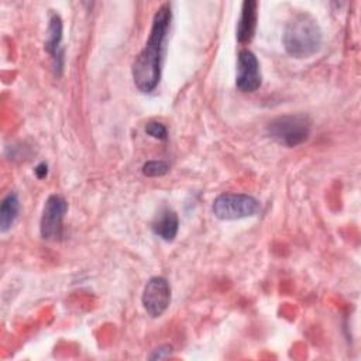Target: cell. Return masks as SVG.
<instances>
[{
  "label": "cell",
  "mask_w": 361,
  "mask_h": 361,
  "mask_svg": "<svg viewBox=\"0 0 361 361\" xmlns=\"http://www.w3.org/2000/svg\"><path fill=\"white\" fill-rule=\"evenodd\" d=\"M258 3L254 0H245L241 4V14L237 23L235 37L238 44L245 45L252 41L255 30H257V20H258V11H257Z\"/></svg>",
  "instance_id": "cell-9"
},
{
  "label": "cell",
  "mask_w": 361,
  "mask_h": 361,
  "mask_svg": "<svg viewBox=\"0 0 361 361\" xmlns=\"http://www.w3.org/2000/svg\"><path fill=\"white\" fill-rule=\"evenodd\" d=\"M282 44L293 58L303 59L317 54L323 44V32L313 16L306 11L296 13L285 25Z\"/></svg>",
  "instance_id": "cell-2"
},
{
  "label": "cell",
  "mask_w": 361,
  "mask_h": 361,
  "mask_svg": "<svg viewBox=\"0 0 361 361\" xmlns=\"http://www.w3.org/2000/svg\"><path fill=\"white\" fill-rule=\"evenodd\" d=\"M169 355H172V347L165 344V345H159L158 348H155L152 351V354L149 355V358L151 360H159V358H166Z\"/></svg>",
  "instance_id": "cell-14"
},
{
  "label": "cell",
  "mask_w": 361,
  "mask_h": 361,
  "mask_svg": "<svg viewBox=\"0 0 361 361\" xmlns=\"http://www.w3.org/2000/svg\"><path fill=\"white\" fill-rule=\"evenodd\" d=\"M68 210V202L61 195H51L45 200L41 220L39 233L44 240L58 241L63 233V217Z\"/></svg>",
  "instance_id": "cell-5"
},
{
  "label": "cell",
  "mask_w": 361,
  "mask_h": 361,
  "mask_svg": "<svg viewBox=\"0 0 361 361\" xmlns=\"http://www.w3.org/2000/svg\"><path fill=\"white\" fill-rule=\"evenodd\" d=\"M259 63L255 54L250 49H241L237 59L235 87L244 93H252L261 86Z\"/></svg>",
  "instance_id": "cell-7"
},
{
  "label": "cell",
  "mask_w": 361,
  "mask_h": 361,
  "mask_svg": "<svg viewBox=\"0 0 361 361\" xmlns=\"http://www.w3.org/2000/svg\"><path fill=\"white\" fill-rule=\"evenodd\" d=\"M34 172H35V175H37L38 179H42V178H45V176L48 175V165H47L45 162H41V164H38V165L35 166Z\"/></svg>",
  "instance_id": "cell-15"
},
{
  "label": "cell",
  "mask_w": 361,
  "mask_h": 361,
  "mask_svg": "<svg viewBox=\"0 0 361 361\" xmlns=\"http://www.w3.org/2000/svg\"><path fill=\"white\" fill-rule=\"evenodd\" d=\"M214 217L220 220H238L252 217L259 212V202L244 193H221L212 204Z\"/></svg>",
  "instance_id": "cell-4"
},
{
  "label": "cell",
  "mask_w": 361,
  "mask_h": 361,
  "mask_svg": "<svg viewBox=\"0 0 361 361\" xmlns=\"http://www.w3.org/2000/svg\"><path fill=\"white\" fill-rule=\"evenodd\" d=\"M267 133L282 145L296 147L307 140L310 134V120L305 114L281 116L267 126Z\"/></svg>",
  "instance_id": "cell-3"
},
{
  "label": "cell",
  "mask_w": 361,
  "mask_h": 361,
  "mask_svg": "<svg viewBox=\"0 0 361 361\" xmlns=\"http://www.w3.org/2000/svg\"><path fill=\"white\" fill-rule=\"evenodd\" d=\"M142 306L151 317L165 313L171 302V286L164 276H152L144 286L141 296Z\"/></svg>",
  "instance_id": "cell-6"
},
{
  "label": "cell",
  "mask_w": 361,
  "mask_h": 361,
  "mask_svg": "<svg viewBox=\"0 0 361 361\" xmlns=\"http://www.w3.org/2000/svg\"><path fill=\"white\" fill-rule=\"evenodd\" d=\"M169 171V165L165 161H148L142 165V173L149 178L162 176Z\"/></svg>",
  "instance_id": "cell-12"
},
{
  "label": "cell",
  "mask_w": 361,
  "mask_h": 361,
  "mask_svg": "<svg viewBox=\"0 0 361 361\" xmlns=\"http://www.w3.org/2000/svg\"><path fill=\"white\" fill-rule=\"evenodd\" d=\"M171 20V4H161L154 14L151 31L145 42V47L140 51V54L135 56L133 62V80L135 87L142 93H149L155 90V87L159 83L165 41L168 37Z\"/></svg>",
  "instance_id": "cell-1"
},
{
  "label": "cell",
  "mask_w": 361,
  "mask_h": 361,
  "mask_svg": "<svg viewBox=\"0 0 361 361\" xmlns=\"http://www.w3.org/2000/svg\"><path fill=\"white\" fill-rule=\"evenodd\" d=\"M62 32L63 24L62 18L58 14H51L48 30H47V39L44 44L45 51L51 55L52 68L55 73L61 75L63 66V48H62Z\"/></svg>",
  "instance_id": "cell-8"
},
{
  "label": "cell",
  "mask_w": 361,
  "mask_h": 361,
  "mask_svg": "<svg viewBox=\"0 0 361 361\" xmlns=\"http://www.w3.org/2000/svg\"><path fill=\"white\" fill-rule=\"evenodd\" d=\"M20 212V199L16 192H10L4 196L0 204V230L6 233L16 221Z\"/></svg>",
  "instance_id": "cell-11"
},
{
  "label": "cell",
  "mask_w": 361,
  "mask_h": 361,
  "mask_svg": "<svg viewBox=\"0 0 361 361\" xmlns=\"http://www.w3.org/2000/svg\"><path fill=\"white\" fill-rule=\"evenodd\" d=\"M152 231L155 235L164 241H173L179 230V217L178 214L168 207H164L152 221Z\"/></svg>",
  "instance_id": "cell-10"
},
{
  "label": "cell",
  "mask_w": 361,
  "mask_h": 361,
  "mask_svg": "<svg viewBox=\"0 0 361 361\" xmlns=\"http://www.w3.org/2000/svg\"><path fill=\"white\" fill-rule=\"evenodd\" d=\"M145 133L157 140H166V137H168L166 127L159 121H149L145 126Z\"/></svg>",
  "instance_id": "cell-13"
}]
</instances>
